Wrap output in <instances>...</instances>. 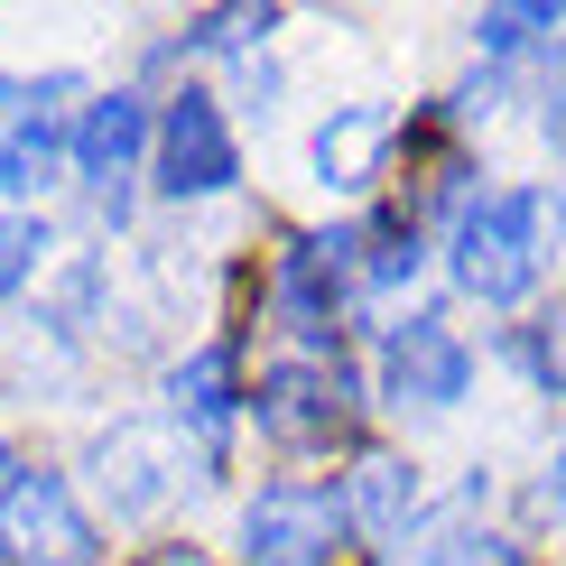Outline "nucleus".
<instances>
[{
    "label": "nucleus",
    "instance_id": "4",
    "mask_svg": "<svg viewBox=\"0 0 566 566\" xmlns=\"http://www.w3.org/2000/svg\"><path fill=\"white\" fill-rule=\"evenodd\" d=\"M251 418H261V437L289 446V455H306V446H335V437L353 428V381H344V363H325V353L270 363L261 390H251Z\"/></svg>",
    "mask_w": 566,
    "mask_h": 566
},
{
    "label": "nucleus",
    "instance_id": "9",
    "mask_svg": "<svg viewBox=\"0 0 566 566\" xmlns=\"http://www.w3.org/2000/svg\"><path fill=\"white\" fill-rule=\"evenodd\" d=\"M84 464H93V492H103L112 521H149L177 492V446H168V428H149V418H112Z\"/></svg>",
    "mask_w": 566,
    "mask_h": 566
},
{
    "label": "nucleus",
    "instance_id": "14",
    "mask_svg": "<svg viewBox=\"0 0 566 566\" xmlns=\"http://www.w3.org/2000/svg\"><path fill=\"white\" fill-rule=\"evenodd\" d=\"M538 38H566V10H548V0H521V10H474V46L483 56H521V46H538Z\"/></svg>",
    "mask_w": 566,
    "mask_h": 566
},
{
    "label": "nucleus",
    "instance_id": "16",
    "mask_svg": "<svg viewBox=\"0 0 566 566\" xmlns=\"http://www.w3.org/2000/svg\"><path fill=\"white\" fill-rule=\"evenodd\" d=\"M279 29V10H205V19H186V56H223V46H242V56H251V46H261Z\"/></svg>",
    "mask_w": 566,
    "mask_h": 566
},
{
    "label": "nucleus",
    "instance_id": "18",
    "mask_svg": "<svg viewBox=\"0 0 566 566\" xmlns=\"http://www.w3.org/2000/svg\"><path fill=\"white\" fill-rule=\"evenodd\" d=\"M363 242H371L363 289H399V279H418V261H428V251H418V223H371Z\"/></svg>",
    "mask_w": 566,
    "mask_h": 566
},
{
    "label": "nucleus",
    "instance_id": "2",
    "mask_svg": "<svg viewBox=\"0 0 566 566\" xmlns=\"http://www.w3.org/2000/svg\"><path fill=\"white\" fill-rule=\"evenodd\" d=\"M149 177H158V196H177V205L232 196V177H242V139H232V122H223V93H205V84L168 93L158 139H149Z\"/></svg>",
    "mask_w": 566,
    "mask_h": 566
},
{
    "label": "nucleus",
    "instance_id": "21",
    "mask_svg": "<svg viewBox=\"0 0 566 566\" xmlns=\"http://www.w3.org/2000/svg\"><path fill=\"white\" fill-rule=\"evenodd\" d=\"M548 511H566V446L548 455Z\"/></svg>",
    "mask_w": 566,
    "mask_h": 566
},
{
    "label": "nucleus",
    "instance_id": "10",
    "mask_svg": "<svg viewBox=\"0 0 566 566\" xmlns=\"http://www.w3.org/2000/svg\"><path fill=\"white\" fill-rule=\"evenodd\" d=\"M390 139H399V122L381 103H344V112H325L316 122V186L325 196H353V186H371L381 177V158H390Z\"/></svg>",
    "mask_w": 566,
    "mask_h": 566
},
{
    "label": "nucleus",
    "instance_id": "15",
    "mask_svg": "<svg viewBox=\"0 0 566 566\" xmlns=\"http://www.w3.org/2000/svg\"><path fill=\"white\" fill-rule=\"evenodd\" d=\"M428 566H521V538L474 530L464 511H446V521L428 530Z\"/></svg>",
    "mask_w": 566,
    "mask_h": 566
},
{
    "label": "nucleus",
    "instance_id": "6",
    "mask_svg": "<svg viewBox=\"0 0 566 566\" xmlns=\"http://www.w3.org/2000/svg\"><path fill=\"white\" fill-rule=\"evenodd\" d=\"M353 279H363V223H335V232H306V242H289V251H279V270H270L279 325H289V335H306V344H325Z\"/></svg>",
    "mask_w": 566,
    "mask_h": 566
},
{
    "label": "nucleus",
    "instance_id": "17",
    "mask_svg": "<svg viewBox=\"0 0 566 566\" xmlns=\"http://www.w3.org/2000/svg\"><path fill=\"white\" fill-rule=\"evenodd\" d=\"M46 251H56V232L38 214H0V297H19L29 279L46 270Z\"/></svg>",
    "mask_w": 566,
    "mask_h": 566
},
{
    "label": "nucleus",
    "instance_id": "12",
    "mask_svg": "<svg viewBox=\"0 0 566 566\" xmlns=\"http://www.w3.org/2000/svg\"><path fill=\"white\" fill-rule=\"evenodd\" d=\"M418 521V464L409 455H353V474H344V530H363V538H409Z\"/></svg>",
    "mask_w": 566,
    "mask_h": 566
},
{
    "label": "nucleus",
    "instance_id": "7",
    "mask_svg": "<svg viewBox=\"0 0 566 566\" xmlns=\"http://www.w3.org/2000/svg\"><path fill=\"white\" fill-rule=\"evenodd\" d=\"M149 139H158V112L139 103V93H93L84 122H75V177H84V196L103 205L112 223L130 214V177H139V158H149Z\"/></svg>",
    "mask_w": 566,
    "mask_h": 566
},
{
    "label": "nucleus",
    "instance_id": "8",
    "mask_svg": "<svg viewBox=\"0 0 566 566\" xmlns=\"http://www.w3.org/2000/svg\"><path fill=\"white\" fill-rule=\"evenodd\" d=\"M464 390H474V344L455 325H437V316L390 325V344H381V399L390 409H455Z\"/></svg>",
    "mask_w": 566,
    "mask_h": 566
},
{
    "label": "nucleus",
    "instance_id": "19",
    "mask_svg": "<svg viewBox=\"0 0 566 566\" xmlns=\"http://www.w3.org/2000/svg\"><path fill=\"white\" fill-rule=\"evenodd\" d=\"M530 363H538V381H548L566 399V306L557 316H538V335H530Z\"/></svg>",
    "mask_w": 566,
    "mask_h": 566
},
{
    "label": "nucleus",
    "instance_id": "3",
    "mask_svg": "<svg viewBox=\"0 0 566 566\" xmlns=\"http://www.w3.org/2000/svg\"><path fill=\"white\" fill-rule=\"evenodd\" d=\"M0 557L10 566H93L103 530H93V511L75 502L65 474H29L19 464V483L0 492Z\"/></svg>",
    "mask_w": 566,
    "mask_h": 566
},
{
    "label": "nucleus",
    "instance_id": "20",
    "mask_svg": "<svg viewBox=\"0 0 566 566\" xmlns=\"http://www.w3.org/2000/svg\"><path fill=\"white\" fill-rule=\"evenodd\" d=\"M538 130H548V149L566 158V65H557V84H548V112H538Z\"/></svg>",
    "mask_w": 566,
    "mask_h": 566
},
{
    "label": "nucleus",
    "instance_id": "11",
    "mask_svg": "<svg viewBox=\"0 0 566 566\" xmlns=\"http://www.w3.org/2000/svg\"><path fill=\"white\" fill-rule=\"evenodd\" d=\"M242 409H251V399H242V363H232V344H196V353L168 371V418H177V428L223 437Z\"/></svg>",
    "mask_w": 566,
    "mask_h": 566
},
{
    "label": "nucleus",
    "instance_id": "22",
    "mask_svg": "<svg viewBox=\"0 0 566 566\" xmlns=\"http://www.w3.org/2000/svg\"><path fill=\"white\" fill-rule=\"evenodd\" d=\"M130 566H196L186 548H149V557H130Z\"/></svg>",
    "mask_w": 566,
    "mask_h": 566
},
{
    "label": "nucleus",
    "instance_id": "1",
    "mask_svg": "<svg viewBox=\"0 0 566 566\" xmlns=\"http://www.w3.org/2000/svg\"><path fill=\"white\" fill-rule=\"evenodd\" d=\"M557 223L566 205L548 186H502V196H474L446 232V270H455L464 297L483 306H521L538 279H548V251H557Z\"/></svg>",
    "mask_w": 566,
    "mask_h": 566
},
{
    "label": "nucleus",
    "instance_id": "23",
    "mask_svg": "<svg viewBox=\"0 0 566 566\" xmlns=\"http://www.w3.org/2000/svg\"><path fill=\"white\" fill-rule=\"evenodd\" d=\"M10 483H19V446L0 437V492H10Z\"/></svg>",
    "mask_w": 566,
    "mask_h": 566
},
{
    "label": "nucleus",
    "instance_id": "13",
    "mask_svg": "<svg viewBox=\"0 0 566 566\" xmlns=\"http://www.w3.org/2000/svg\"><path fill=\"white\" fill-rule=\"evenodd\" d=\"M56 168H75V130H56V112H19L0 130V196H10V214H29V196H46Z\"/></svg>",
    "mask_w": 566,
    "mask_h": 566
},
{
    "label": "nucleus",
    "instance_id": "5",
    "mask_svg": "<svg viewBox=\"0 0 566 566\" xmlns=\"http://www.w3.org/2000/svg\"><path fill=\"white\" fill-rule=\"evenodd\" d=\"M335 538H344L335 483H261L242 502V557L251 566H325Z\"/></svg>",
    "mask_w": 566,
    "mask_h": 566
}]
</instances>
